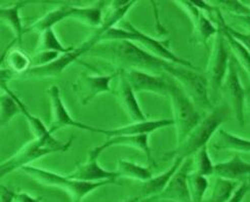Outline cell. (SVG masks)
Masks as SVG:
<instances>
[{
    "instance_id": "cell-1",
    "label": "cell",
    "mask_w": 250,
    "mask_h": 202,
    "mask_svg": "<svg viewBox=\"0 0 250 202\" xmlns=\"http://www.w3.org/2000/svg\"><path fill=\"white\" fill-rule=\"evenodd\" d=\"M87 54L115 65L118 69H134L158 75L160 72H164L169 63L149 54L137 44L126 40L100 42Z\"/></svg>"
},
{
    "instance_id": "cell-2",
    "label": "cell",
    "mask_w": 250,
    "mask_h": 202,
    "mask_svg": "<svg viewBox=\"0 0 250 202\" xmlns=\"http://www.w3.org/2000/svg\"><path fill=\"white\" fill-rule=\"evenodd\" d=\"M229 109L227 106L221 105L209 111L208 114L204 117L195 127L186 136L184 141L174 149L165 153L163 160L175 158H191L197 150L208 145L210 138L220 129V126L227 117Z\"/></svg>"
},
{
    "instance_id": "cell-3",
    "label": "cell",
    "mask_w": 250,
    "mask_h": 202,
    "mask_svg": "<svg viewBox=\"0 0 250 202\" xmlns=\"http://www.w3.org/2000/svg\"><path fill=\"white\" fill-rule=\"evenodd\" d=\"M24 174L30 176L37 183L56 187L68 193L72 202H82V200L91 192L97 190L103 186L114 184L115 181H102V182H83L69 178L66 176L54 173L43 168L35 167L33 165L26 166L21 169Z\"/></svg>"
},
{
    "instance_id": "cell-4",
    "label": "cell",
    "mask_w": 250,
    "mask_h": 202,
    "mask_svg": "<svg viewBox=\"0 0 250 202\" xmlns=\"http://www.w3.org/2000/svg\"><path fill=\"white\" fill-rule=\"evenodd\" d=\"M164 73L182 87L184 93L196 108L205 111H211L214 109L209 98L208 79L201 71L169 62L165 67Z\"/></svg>"
},
{
    "instance_id": "cell-5",
    "label": "cell",
    "mask_w": 250,
    "mask_h": 202,
    "mask_svg": "<svg viewBox=\"0 0 250 202\" xmlns=\"http://www.w3.org/2000/svg\"><path fill=\"white\" fill-rule=\"evenodd\" d=\"M169 83V98L173 112V122L176 131V146L181 144L186 136L202 120L201 115L182 87L172 78L167 77Z\"/></svg>"
},
{
    "instance_id": "cell-6",
    "label": "cell",
    "mask_w": 250,
    "mask_h": 202,
    "mask_svg": "<svg viewBox=\"0 0 250 202\" xmlns=\"http://www.w3.org/2000/svg\"><path fill=\"white\" fill-rule=\"evenodd\" d=\"M116 39L118 41L126 40L140 44L144 47L146 52L160 59L174 63V64H178L188 68L199 70L198 67L192 64L190 61L183 59L175 54L174 52H172L169 47L168 41H161L143 33L139 29H136L129 20H123L121 21V27H119L116 31Z\"/></svg>"
},
{
    "instance_id": "cell-7",
    "label": "cell",
    "mask_w": 250,
    "mask_h": 202,
    "mask_svg": "<svg viewBox=\"0 0 250 202\" xmlns=\"http://www.w3.org/2000/svg\"><path fill=\"white\" fill-rule=\"evenodd\" d=\"M109 28L102 24L101 28L96 30V32L85 40L81 46L76 47L72 51L61 54L55 61L44 66L31 67L28 71L22 73L20 77L21 79H33V80H44L56 78L63 72L70 64L76 61H80V57L85 53H89L91 50L101 41L102 35L108 31Z\"/></svg>"
},
{
    "instance_id": "cell-8",
    "label": "cell",
    "mask_w": 250,
    "mask_h": 202,
    "mask_svg": "<svg viewBox=\"0 0 250 202\" xmlns=\"http://www.w3.org/2000/svg\"><path fill=\"white\" fill-rule=\"evenodd\" d=\"M67 19H73L87 24L92 20V11L87 6H74L69 3H63L32 22L24 30V34L36 33L40 35L46 30L53 29L56 23Z\"/></svg>"
},
{
    "instance_id": "cell-9",
    "label": "cell",
    "mask_w": 250,
    "mask_h": 202,
    "mask_svg": "<svg viewBox=\"0 0 250 202\" xmlns=\"http://www.w3.org/2000/svg\"><path fill=\"white\" fill-rule=\"evenodd\" d=\"M229 62L230 54L228 45L222 31L219 29L217 35L214 37V44H212L206 70L208 87L214 93H217L222 87L223 81L228 71Z\"/></svg>"
},
{
    "instance_id": "cell-10",
    "label": "cell",
    "mask_w": 250,
    "mask_h": 202,
    "mask_svg": "<svg viewBox=\"0 0 250 202\" xmlns=\"http://www.w3.org/2000/svg\"><path fill=\"white\" fill-rule=\"evenodd\" d=\"M116 70L112 74H90L83 71L72 83V90L79 97L83 106H86L92 100L101 94L112 93L110 83L117 77Z\"/></svg>"
},
{
    "instance_id": "cell-11",
    "label": "cell",
    "mask_w": 250,
    "mask_h": 202,
    "mask_svg": "<svg viewBox=\"0 0 250 202\" xmlns=\"http://www.w3.org/2000/svg\"><path fill=\"white\" fill-rule=\"evenodd\" d=\"M47 95L50 99L51 105V121H50L49 131L51 134L63 127H76L82 130L91 131L97 133L99 127L87 125L83 122L74 120L66 109L63 100L61 98L60 88L58 85L53 84L48 87Z\"/></svg>"
},
{
    "instance_id": "cell-12",
    "label": "cell",
    "mask_w": 250,
    "mask_h": 202,
    "mask_svg": "<svg viewBox=\"0 0 250 202\" xmlns=\"http://www.w3.org/2000/svg\"><path fill=\"white\" fill-rule=\"evenodd\" d=\"M53 153H57V150L49 146L42 141L34 138L32 141L22 145L18 153L1 162L0 174H1V177H4L14 171L26 166H31L33 162Z\"/></svg>"
},
{
    "instance_id": "cell-13",
    "label": "cell",
    "mask_w": 250,
    "mask_h": 202,
    "mask_svg": "<svg viewBox=\"0 0 250 202\" xmlns=\"http://www.w3.org/2000/svg\"><path fill=\"white\" fill-rule=\"evenodd\" d=\"M221 88L229 101L237 122H238L240 127H243L245 125V88L240 82L239 75L236 68V62L233 58H230L228 71Z\"/></svg>"
},
{
    "instance_id": "cell-14",
    "label": "cell",
    "mask_w": 250,
    "mask_h": 202,
    "mask_svg": "<svg viewBox=\"0 0 250 202\" xmlns=\"http://www.w3.org/2000/svg\"><path fill=\"white\" fill-rule=\"evenodd\" d=\"M192 171V158H187L173 175L166 188L159 195L152 198L151 202L157 200H170L175 202H192L187 184V177ZM148 200V199H147Z\"/></svg>"
},
{
    "instance_id": "cell-15",
    "label": "cell",
    "mask_w": 250,
    "mask_h": 202,
    "mask_svg": "<svg viewBox=\"0 0 250 202\" xmlns=\"http://www.w3.org/2000/svg\"><path fill=\"white\" fill-rule=\"evenodd\" d=\"M118 74L115 79V86L112 91L117 100L119 106L125 112V114L132 122L146 121V116L142 110L139 101L136 99V94L127 81L126 75L123 69H117Z\"/></svg>"
},
{
    "instance_id": "cell-16",
    "label": "cell",
    "mask_w": 250,
    "mask_h": 202,
    "mask_svg": "<svg viewBox=\"0 0 250 202\" xmlns=\"http://www.w3.org/2000/svg\"><path fill=\"white\" fill-rule=\"evenodd\" d=\"M124 72L136 95L146 92L164 98L169 97V83L167 78L134 69L124 70Z\"/></svg>"
},
{
    "instance_id": "cell-17",
    "label": "cell",
    "mask_w": 250,
    "mask_h": 202,
    "mask_svg": "<svg viewBox=\"0 0 250 202\" xmlns=\"http://www.w3.org/2000/svg\"><path fill=\"white\" fill-rule=\"evenodd\" d=\"M115 145L129 146V147L141 150L142 153H144L146 155V157L147 159V162H149V167H155L156 166V162L153 159L151 147H149V144H148V134L116 136V137L108 138L105 143L93 148L89 153V157H87V158L99 159L100 155H101L104 150L108 149L111 146H115Z\"/></svg>"
},
{
    "instance_id": "cell-18",
    "label": "cell",
    "mask_w": 250,
    "mask_h": 202,
    "mask_svg": "<svg viewBox=\"0 0 250 202\" xmlns=\"http://www.w3.org/2000/svg\"><path fill=\"white\" fill-rule=\"evenodd\" d=\"M173 119H157V120H146L141 122H132L128 125L120 126V127L104 129L98 128L97 133L103 134L108 138L116 136H126V135H142L149 134L158 129L173 126Z\"/></svg>"
},
{
    "instance_id": "cell-19",
    "label": "cell",
    "mask_w": 250,
    "mask_h": 202,
    "mask_svg": "<svg viewBox=\"0 0 250 202\" xmlns=\"http://www.w3.org/2000/svg\"><path fill=\"white\" fill-rule=\"evenodd\" d=\"M69 178L83 182H102L116 181L118 174L116 171H108L99 165L98 159H90L83 163H78L77 168L67 175Z\"/></svg>"
},
{
    "instance_id": "cell-20",
    "label": "cell",
    "mask_w": 250,
    "mask_h": 202,
    "mask_svg": "<svg viewBox=\"0 0 250 202\" xmlns=\"http://www.w3.org/2000/svg\"><path fill=\"white\" fill-rule=\"evenodd\" d=\"M214 175L220 178L238 182L250 177V162L235 155L230 160L215 163Z\"/></svg>"
},
{
    "instance_id": "cell-21",
    "label": "cell",
    "mask_w": 250,
    "mask_h": 202,
    "mask_svg": "<svg viewBox=\"0 0 250 202\" xmlns=\"http://www.w3.org/2000/svg\"><path fill=\"white\" fill-rule=\"evenodd\" d=\"M185 159L183 158H175L172 166L158 176H153L151 179L147 180L146 182H144L142 188H141V198L151 200L155 196L159 195L162 191L164 190L166 186L168 185L169 181L173 177V175L176 173V171L179 169V167L182 165V162Z\"/></svg>"
},
{
    "instance_id": "cell-22",
    "label": "cell",
    "mask_w": 250,
    "mask_h": 202,
    "mask_svg": "<svg viewBox=\"0 0 250 202\" xmlns=\"http://www.w3.org/2000/svg\"><path fill=\"white\" fill-rule=\"evenodd\" d=\"M28 2L19 1L12 5L0 8V18H1V21L4 24H6V26L12 31V33H14L16 38L15 41L19 42L20 46L22 45V37L24 36V30H26V28H23L22 26L20 10Z\"/></svg>"
},
{
    "instance_id": "cell-23",
    "label": "cell",
    "mask_w": 250,
    "mask_h": 202,
    "mask_svg": "<svg viewBox=\"0 0 250 202\" xmlns=\"http://www.w3.org/2000/svg\"><path fill=\"white\" fill-rule=\"evenodd\" d=\"M216 138L212 145L217 150H229L234 153H250V141L230 133L224 129L216 132Z\"/></svg>"
},
{
    "instance_id": "cell-24",
    "label": "cell",
    "mask_w": 250,
    "mask_h": 202,
    "mask_svg": "<svg viewBox=\"0 0 250 202\" xmlns=\"http://www.w3.org/2000/svg\"><path fill=\"white\" fill-rule=\"evenodd\" d=\"M15 43L16 42L14 41L6 47L5 52L2 54L1 57V63L5 60V63L8 67L7 69L14 73L15 77H18V75L20 77V75L28 71L32 67V60L21 50L17 48L12 49L11 46Z\"/></svg>"
},
{
    "instance_id": "cell-25",
    "label": "cell",
    "mask_w": 250,
    "mask_h": 202,
    "mask_svg": "<svg viewBox=\"0 0 250 202\" xmlns=\"http://www.w3.org/2000/svg\"><path fill=\"white\" fill-rule=\"evenodd\" d=\"M1 87L4 94L0 97V124L1 127H4L9 124L12 118L21 114V110L17 101V95L8 87V82L1 81Z\"/></svg>"
},
{
    "instance_id": "cell-26",
    "label": "cell",
    "mask_w": 250,
    "mask_h": 202,
    "mask_svg": "<svg viewBox=\"0 0 250 202\" xmlns=\"http://www.w3.org/2000/svg\"><path fill=\"white\" fill-rule=\"evenodd\" d=\"M192 22V41L194 44L207 46L210 38H214L219 29L215 26L211 20L202 11L196 20Z\"/></svg>"
},
{
    "instance_id": "cell-27",
    "label": "cell",
    "mask_w": 250,
    "mask_h": 202,
    "mask_svg": "<svg viewBox=\"0 0 250 202\" xmlns=\"http://www.w3.org/2000/svg\"><path fill=\"white\" fill-rule=\"evenodd\" d=\"M152 169L153 167H143L129 161L118 160L117 169L115 171L118 174V177H124V178L137 180L144 183L153 177Z\"/></svg>"
},
{
    "instance_id": "cell-28",
    "label": "cell",
    "mask_w": 250,
    "mask_h": 202,
    "mask_svg": "<svg viewBox=\"0 0 250 202\" xmlns=\"http://www.w3.org/2000/svg\"><path fill=\"white\" fill-rule=\"evenodd\" d=\"M74 48L76 47L64 46L58 39V37L56 36L54 30L49 29L39 35L38 45L36 46L34 53L43 52V51H52V52H58L60 54H64L72 51Z\"/></svg>"
},
{
    "instance_id": "cell-29",
    "label": "cell",
    "mask_w": 250,
    "mask_h": 202,
    "mask_svg": "<svg viewBox=\"0 0 250 202\" xmlns=\"http://www.w3.org/2000/svg\"><path fill=\"white\" fill-rule=\"evenodd\" d=\"M238 185V182L216 177V180L210 190L209 196L206 200H204V202H226L231 197Z\"/></svg>"
},
{
    "instance_id": "cell-30",
    "label": "cell",
    "mask_w": 250,
    "mask_h": 202,
    "mask_svg": "<svg viewBox=\"0 0 250 202\" xmlns=\"http://www.w3.org/2000/svg\"><path fill=\"white\" fill-rule=\"evenodd\" d=\"M187 184H188L192 202H204L208 188V181L207 177L191 171L188 174V177H187Z\"/></svg>"
},
{
    "instance_id": "cell-31",
    "label": "cell",
    "mask_w": 250,
    "mask_h": 202,
    "mask_svg": "<svg viewBox=\"0 0 250 202\" xmlns=\"http://www.w3.org/2000/svg\"><path fill=\"white\" fill-rule=\"evenodd\" d=\"M192 171L205 177L214 175L215 163L211 162L208 145L197 150L192 156Z\"/></svg>"
},
{
    "instance_id": "cell-32",
    "label": "cell",
    "mask_w": 250,
    "mask_h": 202,
    "mask_svg": "<svg viewBox=\"0 0 250 202\" xmlns=\"http://www.w3.org/2000/svg\"><path fill=\"white\" fill-rule=\"evenodd\" d=\"M219 8L226 10L232 17H246L250 16V8L243 1L236 0H222L215 2Z\"/></svg>"
},
{
    "instance_id": "cell-33",
    "label": "cell",
    "mask_w": 250,
    "mask_h": 202,
    "mask_svg": "<svg viewBox=\"0 0 250 202\" xmlns=\"http://www.w3.org/2000/svg\"><path fill=\"white\" fill-rule=\"evenodd\" d=\"M61 54L58 52L52 51H43V52H36L33 54L32 60V67L37 66H44L50 63L55 61Z\"/></svg>"
},
{
    "instance_id": "cell-34",
    "label": "cell",
    "mask_w": 250,
    "mask_h": 202,
    "mask_svg": "<svg viewBox=\"0 0 250 202\" xmlns=\"http://www.w3.org/2000/svg\"><path fill=\"white\" fill-rule=\"evenodd\" d=\"M249 191H250V183L247 180L243 181L237 186L235 191L226 202H242V200L244 199V197Z\"/></svg>"
},
{
    "instance_id": "cell-35",
    "label": "cell",
    "mask_w": 250,
    "mask_h": 202,
    "mask_svg": "<svg viewBox=\"0 0 250 202\" xmlns=\"http://www.w3.org/2000/svg\"><path fill=\"white\" fill-rule=\"evenodd\" d=\"M226 28H227L228 32L235 38V39L238 42H240L246 48L247 51L250 53V34L237 31V30L233 29L232 27H230L227 23H226Z\"/></svg>"
},
{
    "instance_id": "cell-36",
    "label": "cell",
    "mask_w": 250,
    "mask_h": 202,
    "mask_svg": "<svg viewBox=\"0 0 250 202\" xmlns=\"http://www.w3.org/2000/svg\"><path fill=\"white\" fill-rule=\"evenodd\" d=\"M42 197H34L27 192L15 193L14 202H41Z\"/></svg>"
},
{
    "instance_id": "cell-37",
    "label": "cell",
    "mask_w": 250,
    "mask_h": 202,
    "mask_svg": "<svg viewBox=\"0 0 250 202\" xmlns=\"http://www.w3.org/2000/svg\"><path fill=\"white\" fill-rule=\"evenodd\" d=\"M15 192L4 185L0 187V202H14Z\"/></svg>"
},
{
    "instance_id": "cell-38",
    "label": "cell",
    "mask_w": 250,
    "mask_h": 202,
    "mask_svg": "<svg viewBox=\"0 0 250 202\" xmlns=\"http://www.w3.org/2000/svg\"><path fill=\"white\" fill-rule=\"evenodd\" d=\"M233 18H234V20L237 22L240 23V26L244 30L248 31L247 34H250V16H246V17H233Z\"/></svg>"
},
{
    "instance_id": "cell-39",
    "label": "cell",
    "mask_w": 250,
    "mask_h": 202,
    "mask_svg": "<svg viewBox=\"0 0 250 202\" xmlns=\"http://www.w3.org/2000/svg\"><path fill=\"white\" fill-rule=\"evenodd\" d=\"M244 113H249L250 115V85L245 87V101H244Z\"/></svg>"
},
{
    "instance_id": "cell-40",
    "label": "cell",
    "mask_w": 250,
    "mask_h": 202,
    "mask_svg": "<svg viewBox=\"0 0 250 202\" xmlns=\"http://www.w3.org/2000/svg\"><path fill=\"white\" fill-rule=\"evenodd\" d=\"M142 198L140 196H136V197H132V198H129V199H125L123 201H120V202H141Z\"/></svg>"
},
{
    "instance_id": "cell-41",
    "label": "cell",
    "mask_w": 250,
    "mask_h": 202,
    "mask_svg": "<svg viewBox=\"0 0 250 202\" xmlns=\"http://www.w3.org/2000/svg\"><path fill=\"white\" fill-rule=\"evenodd\" d=\"M243 2H244V3H245L249 8H250V1H243Z\"/></svg>"
},
{
    "instance_id": "cell-42",
    "label": "cell",
    "mask_w": 250,
    "mask_h": 202,
    "mask_svg": "<svg viewBox=\"0 0 250 202\" xmlns=\"http://www.w3.org/2000/svg\"><path fill=\"white\" fill-rule=\"evenodd\" d=\"M141 202H151L149 200H147V199H143Z\"/></svg>"
}]
</instances>
